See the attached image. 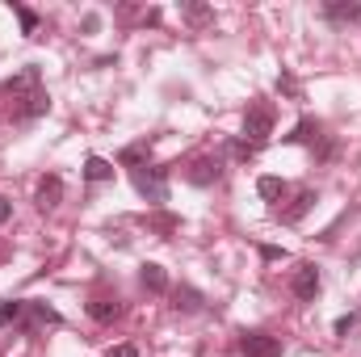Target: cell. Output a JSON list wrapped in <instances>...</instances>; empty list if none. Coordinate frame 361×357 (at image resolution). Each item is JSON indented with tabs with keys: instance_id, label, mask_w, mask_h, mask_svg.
Segmentation results:
<instances>
[{
	"instance_id": "17",
	"label": "cell",
	"mask_w": 361,
	"mask_h": 357,
	"mask_svg": "<svg viewBox=\"0 0 361 357\" xmlns=\"http://www.w3.org/2000/svg\"><path fill=\"white\" fill-rule=\"evenodd\" d=\"M177 307H180V311H197V307H202V294H197V290H189V286H180V290H177Z\"/></svg>"
},
{
	"instance_id": "10",
	"label": "cell",
	"mask_w": 361,
	"mask_h": 357,
	"mask_svg": "<svg viewBox=\"0 0 361 357\" xmlns=\"http://www.w3.org/2000/svg\"><path fill=\"white\" fill-rule=\"evenodd\" d=\"M25 311H30L25 328H38V324H59V311H55V307H47V303H25Z\"/></svg>"
},
{
	"instance_id": "9",
	"label": "cell",
	"mask_w": 361,
	"mask_h": 357,
	"mask_svg": "<svg viewBox=\"0 0 361 357\" xmlns=\"http://www.w3.org/2000/svg\"><path fill=\"white\" fill-rule=\"evenodd\" d=\"M139 277H143V286H147L152 294H164V290H169V273H164V265H143Z\"/></svg>"
},
{
	"instance_id": "16",
	"label": "cell",
	"mask_w": 361,
	"mask_h": 357,
	"mask_svg": "<svg viewBox=\"0 0 361 357\" xmlns=\"http://www.w3.org/2000/svg\"><path fill=\"white\" fill-rule=\"evenodd\" d=\"M311 206H315V193H298V202H294V206H290V210H286L281 219H286V223H298V219H302V214H307Z\"/></svg>"
},
{
	"instance_id": "12",
	"label": "cell",
	"mask_w": 361,
	"mask_h": 357,
	"mask_svg": "<svg viewBox=\"0 0 361 357\" xmlns=\"http://www.w3.org/2000/svg\"><path fill=\"white\" fill-rule=\"evenodd\" d=\"M118 311H122V307H118V303H109V298H92V303H89V315L97 320V324L118 320Z\"/></svg>"
},
{
	"instance_id": "22",
	"label": "cell",
	"mask_w": 361,
	"mask_h": 357,
	"mask_svg": "<svg viewBox=\"0 0 361 357\" xmlns=\"http://www.w3.org/2000/svg\"><path fill=\"white\" fill-rule=\"evenodd\" d=\"M8 219H13V202H8V198H0V227H4Z\"/></svg>"
},
{
	"instance_id": "8",
	"label": "cell",
	"mask_w": 361,
	"mask_h": 357,
	"mask_svg": "<svg viewBox=\"0 0 361 357\" xmlns=\"http://www.w3.org/2000/svg\"><path fill=\"white\" fill-rule=\"evenodd\" d=\"M59 198H63V181L55 177V173L38 181V206H42V210H55V206H59Z\"/></svg>"
},
{
	"instance_id": "23",
	"label": "cell",
	"mask_w": 361,
	"mask_h": 357,
	"mask_svg": "<svg viewBox=\"0 0 361 357\" xmlns=\"http://www.w3.org/2000/svg\"><path fill=\"white\" fill-rule=\"evenodd\" d=\"M109 357H139L135 345H118V349H109Z\"/></svg>"
},
{
	"instance_id": "20",
	"label": "cell",
	"mask_w": 361,
	"mask_h": 357,
	"mask_svg": "<svg viewBox=\"0 0 361 357\" xmlns=\"http://www.w3.org/2000/svg\"><path fill=\"white\" fill-rule=\"evenodd\" d=\"M185 17H189V21H210L214 13H210L206 4H189V8H185Z\"/></svg>"
},
{
	"instance_id": "11",
	"label": "cell",
	"mask_w": 361,
	"mask_h": 357,
	"mask_svg": "<svg viewBox=\"0 0 361 357\" xmlns=\"http://www.w3.org/2000/svg\"><path fill=\"white\" fill-rule=\"evenodd\" d=\"M324 13L332 17V21H361V0H353V4H324Z\"/></svg>"
},
{
	"instance_id": "24",
	"label": "cell",
	"mask_w": 361,
	"mask_h": 357,
	"mask_svg": "<svg viewBox=\"0 0 361 357\" xmlns=\"http://www.w3.org/2000/svg\"><path fill=\"white\" fill-rule=\"evenodd\" d=\"M349 328H353V315H341V320H336V337H345Z\"/></svg>"
},
{
	"instance_id": "2",
	"label": "cell",
	"mask_w": 361,
	"mask_h": 357,
	"mask_svg": "<svg viewBox=\"0 0 361 357\" xmlns=\"http://www.w3.org/2000/svg\"><path fill=\"white\" fill-rule=\"evenodd\" d=\"M273 135V105H248V114H244V143H265Z\"/></svg>"
},
{
	"instance_id": "7",
	"label": "cell",
	"mask_w": 361,
	"mask_h": 357,
	"mask_svg": "<svg viewBox=\"0 0 361 357\" xmlns=\"http://www.w3.org/2000/svg\"><path fill=\"white\" fill-rule=\"evenodd\" d=\"M219 173H223V164H219L214 156H202V160H193L189 181H193V185H214V181H219Z\"/></svg>"
},
{
	"instance_id": "21",
	"label": "cell",
	"mask_w": 361,
	"mask_h": 357,
	"mask_svg": "<svg viewBox=\"0 0 361 357\" xmlns=\"http://www.w3.org/2000/svg\"><path fill=\"white\" fill-rule=\"evenodd\" d=\"M277 92H286V97H298V80H294V76H277Z\"/></svg>"
},
{
	"instance_id": "1",
	"label": "cell",
	"mask_w": 361,
	"mask_h": 357,
	"mask_svg": "<svg viewBox=\"0 0 361 357\" xmlns=\"http://www.w3.org/2000/svg\"><path fill=\"white\" fill-rule=\"evenodd\" d=\"M0 97H8V105H13L17 118H38V114L51 109V97L38 85V68H21L13 80H4L0 85Z\"/></svg>"
},
{
	"instance_id": "18",
	"label": "cell",
	"mask_w": 361,
	"mask_h": 357,
	"mask_svg": "<svg viewBox=\"0 0 361 357\" xmlns=\"http://www.w3.org/2000/svg\"><path fill=\"white\" fill-rule=\"evenodd\" d=\"M13 13L21 17V30H25V34H34V30H38V13H34V8H25V4H13Z\"/></svg>"
},
{
	"instance_id": "6",
	"label": "cell",
	"mask_w": 361,
	"mask_h": 357,
	"mask_svg": "<svg viewBox=\"0 0 361 357\" xmlns=\"http://www.w3.org/2000/svg\"><path fill=\"white\" fill-rule=\"evenodd\" d=\"M147 160H152V143L143 139V143H130V147H122V156H118V164L122 169H147Z\"/></svg>"
},
{
	"instance_id": "4",
	"label": "cell",
	"mask_w": 361,
	"mask_h": 357,
	"mask_svg": "<svg viewBox=\"0 0 361 357\" xmlns=\"http://www.w3.org/2000/svg\"><path fill=\"white\" fill-rule=\"evenodd\" d=\"M290 290H294V298L311 303V298L319 294V269L315 265H298L294 269V277H290Z\"/></svg>"
},
{
	"instance_id": "14",
	"label": "cell",
	"mask_w": 361,
	"mask_h": 357,
	"mask_svg": "<svg viewBox=\"0 0 361 357\" xmlns=\"http://www.w3.org/2000/svg\"><path fill=\"white\" fill-rule=\"evenodd\" d=\"M257 193H261L265 202H277V198H286V181L281 177H261L257 181Z\"/></svg>"
},
{
	"instance_id": "19",
	"label": "cell",
	"mask_w": 361,
	"mask_h": 357,
	"mask_svg": "<svg viewBox=\"0 0 361 357\" xmlns=\"http://www.w3.org/2000/svg\"><path fill=\"white\" fill-rule=\"evenodd\" d=\"M21 311H25V303H0V320H21Z\"/></svg>"
},
{
	"instance_id": "13",
	"label": "cell",
	"mask_w": 361,
	"mask_h": 357,
	"mask_svg": "<svg viewBox=\"0 0 361 357\" xmlns=\"http://www.w3.org/2000/svg\"><path fill=\"white\" fill-rule=\"evenodd\" d=\"M85 177L89 181H109L114 177V164L101 160V156H89V160H85Z\"/></svg>"
},
{
	"instance_id": "3",
	"label": "cell",
	"mask_w": 361,
	"mask_h": 357,
	"mask_svg": "<svg viewBox=\"0 0 361 357\" xmlns=\"http://www.w3.org/2000/svg\"><path fill=\"white\" fill-rule=\"evenodd\" d=\"M135 189H139V193H143L147 202H164V198H169V185H164V169H147V173L139 169V173H135Z\"/></svg>"
},
{
	"instance_id": "15",
	"label": "cell",
	"mask_w": 361,
	"mask_h": 357,
	"mask_svg": "<svg viewBox=\"0 0 361 357\" xmlns=\"http://www.w3.org/2000/svg\"><path fill=\"white\" fill-rule=\"evenodd\" d=\"M315 135H319V122H315V118H302V122L294 126V135H286V139H290V143H311Z\"/></svg>"
},
{
	"instance_id": "5",
	"label": "cell",
	"mask_w": 361,
	"mask_h": 357,
	"mask_svg": "<svg viewBox=\"0 0 361 357\" xmlns=\"http://www.w3.org/2000/svg\"><path fill=\"white\" fill-rule=\"evenodd\" d=\"M244 357H281V337L248 332V337H244Z\"/></svg>"
}]
</instances>
